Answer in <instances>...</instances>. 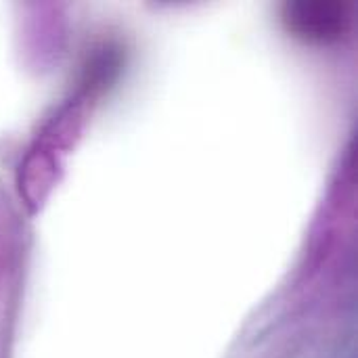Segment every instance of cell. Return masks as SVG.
<instances>
[{
  "label": "cell",
  "instance_id": "obj_1",
  "mask_svg": "<svg viewBox=\"0 0 358 358\" xmlns=\"http://www.w3.org/2000/svg\"><path fill=\"white\" fill-rule=\"evenodd\" d=\"M117 71V50L101 48L88 63L78 90L59 105L29 143L17 168V191L27 214L36 216L48 203L67 170L69 155L90 124L101 94L113 84Z\"/></svg>",
  "mask_w": 358,
  "mask_h": 358
},
{
  "label": "cell",
  "instance_id": "obj_2",
  "mask_svg": "<svg viewBox=\"0 0 358 358\" xmlns=\"http://www.w3.org/2000/svg\"><path fill=\"white\" fill-rule=\"evenodd\" d=\"M281 19L287 31L306 44H336L350 29L352 8L346 2H285Z\"/></svg>",
  "mask_w": 358,
  "mask_h": 358
}]
</instances>
